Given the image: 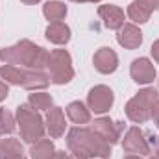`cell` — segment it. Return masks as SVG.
<instances>
[{"label": "cell", "mask_w": 159, "mask_h": 159, "mask_svg": "<svg viewBox=\"0 0 159 159\" xmlns=\"http://www.w3.org/2000/svg\"><path fill=\"white\" fill-rule=\"evenodd\" d=\"M11 159H26L24 156H19V157H11Z\"/></svg>", "instance_id": "32"}, {"label": "cell", "mask_w": 159, "mask_h": 159, "mask_svg": "<svg viewBox=\"0 0 159 159\" xmlns=\"http://www.w3.org/2000/svg\"><path fill=\"white\" fill-rule=\"evenodd\" d=\"M72 2H78V4H85V2H93V4H94V2H100V0H72Z\"/></svg>", "instance_id": "29"}, {"label": "cell", "mask_w": 159, "mask_h": 159, "mask_svg": "<svg viewBox=\"0 0 159 159\" xmlns=\"http://www.w3.org/2000/svg\"><path fill=\"white\" fill-rule=\"evenodd\" d=\"M48 76H50V83L56 85H65L74 78V69H72V57L67 50H52L48 54Z\"/></svg>", "instance_id": "6"}, {"label": "cell", "mask_w": 159, "mask_h": 159, "mask_svg": "<svg viewBox=\"0 0 159 159\" xmlns=\"http://www.w3.org/2000/svg\"><path fill=\"white\" fill-rule=\"evenodd\" d=\"M152 120H154V124L159 128V98H157V102L154 104V109H152Z\"/></svg>", "instance_id": "24"}, {"label": "cell", "mask_w": 159, "mask_h": 159, "mask_svg": "<svg viewBox=\"0 0 159 159\" xmlns=\"http://www.w3.org/2000/svg\"><path fill=\"white\" fill-rule=\"evenodd\" d=\"M0 78L4 80L7 85H17L24 87L28 91H41L46 89L50 83V76L44 74L43 70H30L15 65H2L0 67Z\"/></svg>", "instance_id": "3"}, {"label": "cell", "mask_w": 159, "mask_h": 159, "mask_svg": "<svg viewBox=\"0 0 159 159\" xmlns=\"http://www.w3.org/2000/svg\"><path fill=\"white\" fill-rule=\"evenodd\" d=\"M122 159H143L141 156H133V154H128L126 157H122Z\"/></svg>", "instance_id": "28"}, {"label": "cell", "mask_w": 159, "mask_h": 159, "mask_svg": "<svg viewBox=\"0 0 159 159\" xmlns=\"http://www.w3.org/2000/svg\"><path fill=\"white\" fill-rule=\"evenodd\" d=\"M54 154H56V146L50 139H41L37 143H34L30 148L32 159H52Z\"/></svg>", "instance_id": "19"}, {"label": "cell", "mask_w": 159, "mask_h": 159, "mask_svg": "<svg viewBox=\"0 0 159 159\" xmlns=\"http://www.w3.org/2000/svg\"><path fill=\"white\" fill-rule=\"evenodd\" d=\"M159 7V0H133L128 6V17L135 24H144L150 20L152 13Z\"/></svg>", "instance_id": "10"}, {"label": "cell", "mask_w": 159, "mask_h": 159, "mask_svg": "<svg viewBox=\"0 0 159 159\" xmlns=\"http://www.w3.org/2000/svg\"><path fill=\"white\" fill-rule=\"evenodd\" d=\"M91 129H94L106 143H109L111 146L117 144L120 139V131H122V124L120 122H113L109 117H100L93 122Z\"/></svg>", "instance_id": "11"}, {"label": "cell", "mask_w": 159, "mask_h": 159, "mask_svg": "<svg viewBox=\"0 0 159 159\" xmlns=\"http://www.w3.org/2000/svg\"><path fill=\"white\" fill-rule=\"evenodd\" d=\"M129 74H131V80L137 85H148V83H152L156 80V76H157L156 67H154V63L148 57L133 59V63L129 67Z\"/></svg>", "instance_id": "9"}, {"label": "cell", "mask_w": 159, "mask_h": 159, "mask_svg": "<svg viewBox=\"0 0 159 159\" xmlns=\"http://www.w3.org/2000/svg\"><path fill=\"white\" fill-rule=\"evenodd\" d=\"M152 57H154V61L156 63H159V39L157 41H154V44H152Z\"/></svg>", "instance_id": "25"}, {"label": "cell", "mask_w": 159, "mask_h": 159, "mask_svg": "<svg viewBox=\"0 0 159 159\" xmlns=\"http://www.w3.org/2000/svg\"><path fill=\"white\" fill-rule=\"evenodd\" d=\"M98 17L104 20V26L107 30H120L124 26V11L119 6L106 4L98 7Z\"/></svg>", "instance_id": "13"}, {"label": "cell", "mask_w": 159, "mask_h": 159, "mask_svg": "<svg viewBox=\"0 0 159 159\" xmlns=\"http://www.w3.org/2000/svg\"><path fill=\"white\" fill-rule=\"evenodd\" d=\"M52 159H69V154H65V152H61V150H56V154H54Z\"/></svg>", "instance_id": "26"}, {"label": "cell", "mask_w": 159, "mask_h": 159, "mask_svg": "<svg viewBox=\"0 0 159 159\" xmlns=\"http://www.w3.org/2000/svg\"><path fill=\"white\" fill-rule=\"evenodd\" d=\"M17 124L20 129V139L24 143L34 144L44 137V124H43L39 111H35L34 107L26 104L17 107Z\"/></svg>", "instance_id": "5"}, {"label": "cell", "mask_w": 159, "mask_h": 159, "mask_svg": "<svg viewBox=\"0 0 159 159\" xmlns=\"http://www.w3.org/2000/svg\"><path fill=\"white\" fill-rule=\"evenodd\" d=\"M44 35H46V39L50 41V43H54V44H67L70 41V28L65 22H61V20L50 22L46 26Z\"/></svg>", "instance_id": "16"}, {"label": "cell", "mask_w": 159, "mask_h": 159, "mask_svg": "<svg viewBox=\"0 0 159 159\" xmlns=\"http://www.w3.org/2000/svg\"><path fill=\"white\" fill-rule=\"evenodd\" d=\"M67 117L72 120L74 124L83 126V124H89L91 122V111H89V107L83 102L76 100V102H70L67 106Z\"/></svg>", "instance_id": "17"}, {"label": "cell", "mask_w": 159, "mask_h": 159, "mask_svg": "<svg viewBox=\"0 0 159 159\" xmlns=\"http://www.w3.org/2000/svg\"><path fill=\"white\" fill-rule=\"evenodd\" d=\"M44 124H46V129L50 133L52 139H59L63 133H65V128H67V122H65V113L61 107H52L48 109L46 117H44Z\"/></svg>", "instance_id": "15"}, {"label": "cell", "mask_w": 159, "mask_h": 159, "mask_svg": "<svg viewBox=\"0 0 159 159\" xmlns=\"http://www.w3.org/2000/svg\"><path fill=\"white\" fill-rule=\"evenodd\" d=\"M22 4H26V6H34V4H37V2H41V0H20Z\"/></svg>", "instance_id": "27"}, {"label": "cell", "mask_w": 159, "mask_h": 159, "mask_svg": "<svg viewBox=\"0 0 159 159\" xmlns=\"http://www.w3.org/2000/svg\"><path fill=\"white\" fill-rule=\"evenodd\" d=\"M7 94H9V87H7V83L4 80L0 78V102H4L7 98Z\"/></svg>", "instance_id": "23"}, {"label": "cell", "mask_w": 159, "mask_h": 159, "mask_svg": "<svg viewBox=\"0 0 159 159\" xmlns=\"http://www.w3.org/2000/svg\"><path fill=\"white\" fill-rule=\"evenodd\" d=\"M17 119L7 109H0V135H11L15 131Z\"/></svg>", "instance_id": "22"}, {"label": "cell", "mask_w": 159, "mask_h": 159, "mask_svg": "<svg viewBox=\"0 0 159 159\" xmlns=\"http://www.w3.org/2000/svg\"><path fill=\"white\" fill-rule=\"evenodd\" d=\"M122 150L126 154H133V156H148L152 146L144 135V131L139 126H133L126 131L124 141H122Z\"/></svg>", "instance_id": "8"}, {"label": "cell", "mask_w": 159, "mask_h": 159, "mask_svg": "<svg viewBox=\"0 0 159 159\" xmlns=\"http://www.w3.org/2000/svg\"><path fill=\"white\" fill-rule=\"evenodd\" d=\"M67 146L72 154L81 156L85 159L91 157H109L111 156V144L106 143L94 129L76 126L67 135Z\"/></svg>", "instance_id": "1"}, {"label": "cell", "mask_w": 159, "mask_h": 159, "mask_svg": "<svg viewBox=\"0 0 159 159\" xmlns=\"http://www.w3.org/2000/svg\"><path fill=\"white\" fill-rule=\"evenodd\" d=\"M24 156L22 144L17 139H2L0 141V159H11Z\"/></svg>", "instance_id": "20"}, {"label": "cell", "mask_w": 159, "mask_h": 159, "mask_svg": "<svg viewBox=\"0 0 159 159\" xmlns=\"http://www.w3.org/2000/svg\"><path fill=\"white\" fill-rule=\"evenodd\" d=\"M159 94L154 87H146L139 91L128 104H126V117L133 124H144L152 119L154 104L157 102Z\"/></svg>", "instance_id": "4"}, {"label": "cell", "mask_w": 159, "mask_h": 159, "mask_svg": "<svg viewBox=\"0 0 159 159\" xmlns=\"http://www.w3.org/2000/svg\"><path fill=\"white\" fill-rule=\"evenodd\" d=\"M48 54L50 52L44 50L43 46L28 39H22L13 46L4 48L0 59L7 65L30 69V70H44L46 63H48Z\"/></svg>", "instance_id": "2"}, {"label": "cell", "mask_w": 159, "mask_h": 159, "mask_svg": "<svg viewBox=\"0 0 159 159\" xmlns=\"http://www.w3.org/2000/svg\"><path fill=\"white\" fill-rule=\"evenodd\" d=\"M156 154H159V143H157V148H156Z\"/></svg>", "instance_id": "33"}, {"label": "cell", "mask_w": 159, "mask_h": 159, "mask_svg": "<svg viewBox=\"0 0 159 159\" xmlns=\"http://www.w3.org/2000/svg\"><path fill=\"white\" fill-rule=\"evenodd\" d=\"M0 57H2V50H0Z\"/></svg>", "instance_id": "34"}, {"label": "cell", "mask_w": 159, "mask_h": 159, "mask_svg": "<svg viewBox=\"0 0 159 159\" xmlns=\"http://www.w3.org/2000/svg\"><path fill=\"white\" fill-rule=\"evenodd\" d=\"M28 106L34 107L35 111H48V109L54 107V98H52L48 93H37V91H35L34 94H30Z\"/></svg>", "instance_id": "21"}, {"label": "cell", "mask_w": 159, "mask_h": 159, "mask_svg": "<svg viewBox=\"0 0 159 159\" xmlns=\"http://www.w3.org/2000/svg\"><path fill=\"white\" fill-rule=\"evenodd\" d=\"M150 159H159V154H154V156H152Z\"/></svg>", "instance_id": "31"}, {"label": "cell", "mask_w": 159, "mask_h": 159, "mask_svg": "<svg viewBox=\"0 0 159 159\" xmlns=\"http://www.w3.org/2000/svg\"><path fill=\"white\" fill-rule=\"evenodd\" d=\"M43 15L46 20L50 22H57V20H63L65 15H67V6L65 2H59V0H50L43 6Z\"/></svg>", "instance_id": "18"}, {"label": "cell", "mask_w": 159, "mask_h": 159, "mask_svg": "<svg viewBox=\"0 0 159 159\" xmlns=\"http://www.w3.org/2000/svg\"><path fill=\"white\" fill-rule=\"evenodd\" d=\"M69 159H85V157H81V156H76V154H70V156H69Z\"/></svg>", "instance_id": "30"}, {"label": "cell", "mask_w": 159, "mask_h": 159, "mask_svg": "<svg viewBox=\"0 0 159 159\" xmlns=\"http://www.w3.org/2000/svg\"><path fill=\"white\" fill-rule=\"evenodd\" d=\"M117 43L128 50H135L143 44V32L135 24H124L117 34Z\"/></svg>", "instance_id": "14"}, {"label": "cell", "mask_w": 159, "mask_h": 159, "mask_svg": "<svg viewBox=\"0 0 159 159\" xmlns=\"http://www.w3.org/2000/svg\"><path fill=\"white\" fill-rule=\"evenodd\" d=\"M115 102V94L107 85H94L87 94V107L94 115L107 113Z\"/></svg>", "instance_id": "7"}, {"label": "cell", "mask_w": 159, "mask_h": 159, "mask_svg": "<svg viewBox=\"0 0 159 159\" xmlns=\"http://www.w3.org/2000/svg\"><path fill=\"white\" fill-rule=\"evenodd\" d=\"M93 65L100 74H111L119 69V56L115 54L113 48L109 46H102L94 52L93 57Z\"/></svg>", "instance_id": "12"}]
</instances>
